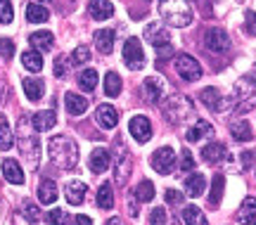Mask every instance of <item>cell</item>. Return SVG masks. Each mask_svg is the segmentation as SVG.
Wrapping results in <instances>:
<instances>
[{
  "label": "cell",
  "mask_w": 256,
  "mask_h": 225,
  "mask_svg": "<svg viewBox=\"0 0 256 225\" xmlns=\"http://www.w3.org/2000/svg\"><path fill=\"white\" fill-rule=\"evenodd\" d=\"M133 197H136L138 202H152V199H154V182L142 180V182L133 190Z\"/></svg>",
  "instance_id": "e575fe53"
},
{
  "label": "cell",
  "mask_w": 256,
  "mask_h": 225,
  "mask_svg": "<svg viewBox=\"0 0 256 225\" xmlns=\"http://www.w3.org/2000/svg\"><path fill=\"white\" fill-rule=\"evenodd\" d=\"M0 54L2 57H12L14 54V43L10 38H0Z\"/></svg>",
  "instance_id": "bcb514c9"
},
{
  "label": "cell",
  "mask_w": 256,
  "mask_h": 225,
  "mask_svg": "<svg viewBox=\"0 0 256 225\" xmlns=\"http://www.w3.org/2000/svg\"><path fill=\"white\" fill-rule=\"evenodd\" d=\"M252 211H256V199L247 197L244 202H242V214H240V216H247V214H252Z\"/></svg>",
  "instance_id": "c3c4849f"
},
{
  "label": "cell",
  "mask_w": 256,
  "mask_h": 225,
  "mask_svg": "<svg viewBox=\"0 0 256 225\" xmlns=\"http://www.w3.org/2000/svg\"><path fill=\"white\" fill-rule=\"evenodd\" d=\"M124 64H126L130 72H142L147 64V57H145V50L142 45L138 40L136 36L128 38L126 45H124Z\"/></svg>",
  "instance_id": "5b68a950"
},
{
  "label": "cell",
  "mask_w": 256,
  "mask_h": 225,
  "mask_svg": "<svg viewBox=\"0 0 256 225\" xmlns=\"http://www.w3.org/2000/svg\"><path fill=\"white\" fill-rule=\"evenodd\" d=\"M194 114V107H192V100L185 98V95H174V98L166 100L164 104V116L171 121V124H183Z\"/></svg>",
  "instance_id": "277c9868"
},
{
  "label": "cell",
  "mask_w": 256,
  "mask_h": 225,
  "mask_svg": "<svg viewBox=\"0 0 256 225\" xmlns=\"http://www.w3.org/2000/svg\"><path fill=\"white\" fill-rule=\"evenodd\" d=\"M78 86H81V90H86V92H92V90L98 88V72H95V69H83V72L78 74Z\"/></svg>",
  "instance_id": "836d02e7"
},
{
  "label": "cell",
  "mask_w": 256,
  "mask_h": 225,
  "mask_svg": "<svg viewBox=\"0 0 256 225\" xmlns=\"http://www.w3.org/2000/svg\"><path fill=\"white\" fill-rule=\"evenodd\" d=\"M43 2H48V0H43Z\"/></svg>",
  "instance_id": "9f6ffc18"
},
{
  "label": "cell",
  "mask_w": 256,
  "mask_h": 225,
  "mask_svg": "<svg viewBox=\"0 0 256 225\" xmlns=\"http://www.w3.org/2000/svg\"><path fill=\"white\" fill-rule=\"evenodd\" d=\"M38 150H40V144L34 135H22V156L34 168H38Z\"/></svg>",
  "instance_id": "9a60e30c"
},
{
  "label": "cell",
  "mask_w": 256,
  "mask_h": 225,
  "mask_svg": "<svg viewBox=\"0 0 256 225\" xmlns=\"http://www.w3.org/2000/svg\"><path fill=\"white\" fill-rule=\"evenodd\" d=\"M204 188H206V180L200 173H192L190 178L185 180V194L188 197H202L204 194Z\"/></svg>",
  "instance_id": "cb8c5ba5"
},
{
  "label": "cell",
  "mask_w": 256,
  "mask_h": 225,
  "mask_svg": "<svg viewBox=\"0 0 256 225\" xmlns=\"http://www.w3.org/2000/svg\"><path fill=\"white\" fill-rule=\"evenodd\" d=\"M26 19L28 22H34V24H46L48 19H50V12H48V8L38 5V2H28L26 5Z\"/></svg>",
  "instance_id": "83f0119b"
},
{
  "label": "cell",
  "mask_w": 256,
  "mask_h": 225,
  "mask_svg": "<svg viewBox=\"0 0 256 225\" xmlns=\"http://www.w3.org/2000/svg\"><path fill=\"white\" fill-rule=\"evenodd\" d=\"M22 64L26 66L28 72L38 74L43 69V57L38 54V50H26V52H22Z\"/></svg>",
  "instance_id": "1f68e13d"
},
{
  "label": "cell",
  "mask_w": 256,
  "mask_h": 225,
  "mask_svg": "<svg viewBox=\"0 0 256 225\" xmlns=\"http://www.w3.org/2000/svg\"><path fill=\"white\" fill-rule=\"evenodd\" d=\"M22 86H24V92H26L28 100H34V102H36V100L43 98V90H46V86H43V81H40V78H24V83H22Z\"/></svg>",
  "instance_id": "4dcf8cb0"
},
{
  "label": "cell",
  "mask_w": 256,
  "mask_h": 225,
  "mask_svg": "<svg viewBox=\"0 0 256 225\" xmlns=\"http://www.w3.org/2000/svg\"><path fill=\"white\" fill-rule=\"evenodd\" d=\"M128 133L136 138L140 144H145L150 138H152V124L147 116H133L130 124H128Z\"/></svg>",
  "instance_id": "7c38bea8"
},
{
  "label": "cell",
  "mask_w": 256,
  "mask_h": 225,
  "mask_svg": "<svg viewBox=\"0 0 256 225\" xmlns=\"http://www.w3.org/2000/svg\"><path fill=\"white\" fill-rule=\"evenodd\" d=\"M230 135L238 140V142H249L254 133H252V126H249L247 121H235L232 126H230Z\"/></svg>",
  "instance_id": "f546056e"
},
{
  "label": "cell",
  "mask_w": 256,
  "mask_h": 225,
  "mask_svg": "<svg viewBox=\"0 0 256 225\" xmlns=\"http://www.w3.org/2000/svg\"><path fill=\"white\" fill-rule=\"evenodd\" d=\"M107 225H124V220L121 218H112V220H107Z\"/></svg>",
  "instance_id": "db71d44e"
},
{
  "label": "cell",
  "mask_w": 256,
  "mask_h": 225,
  "mask_svg": "<svg viewBox=\"0 0 256 225\" xmlns=\"http://www.w3.org/2000/svg\"><path fill=\"white\" fill-rule=\"evenodd\" d=\"M14 19V10L10 0H0V24H10Z\"/></svg>",
  "instance_id": "ab89813d"
},
{
  "label": "cell",
  "mask_w": 256,
  "mask_h": 225,
  "mask_svg": "<svg viewBox=\"0 0 256 225\" xmlns=\"http://www.w3.org/2000/svg\"><path fill=\"white\" fill-rule=\"evenodd\" d=\"M152 168L156 173H162V176H168L176 168V152L171 147H159L152 154Z\"/></svg>",
  "instance_id": "30bf717a"
},
{
  "label": "cell",
  "mask_w": 256,
  "mask_h": 225,
  "mask_svg": "<svg viewBox=\"0 0 256 225\" xmlns=\"http://www.w3.org/2000/svg\"><path fill=\"white\" fill-rule=\"evenodd\" d=\"M211 135H214V126H211L209 121L200 118V121L185 133V138H188V142H200L202 138H211Z\"/></svg>",
  "instance_id": "44dd1931"
},
{
  "label": "cell",
  "mask_w": 256,
  "mask_h": 225,
  "mask_svg": "<svg viewBox=\"0 0 256 225\" xmlns=\"http://www.w3.org/2000/svg\"><path fill=\"white\" fill-rule=\"evenodd\" d=\"M204 48H206L209 52H216V54L226 52V50L230 48L228 34H226L223 28H209L206 36H204Z\"/></svg>",
  "instance_id": "8fae6325"
},
{
  "label": "cell",
  "mask_w": 256,
  "mask_h": 225,
  "mask_svg": "<svg viewBox=\"0 0 256 225\" xmlns=\"http://www.w3.org/2000/svg\"><path fill=\"white\" fill-rule=\"evenodd\" d=\"M145 38L154 45L156 52L162 54V57H171V54H174V45L168 43V34L164 31L162 24H150V26L145 28Z\"/></svg>",
  "instance_id": "8992f818"
},
{
  "label": "cell",
  "mask_w": 256,
  "mask_h": 225,
  "mask_svg": "<svg viewBox=\"0 0 256 225\" xmlns=\"http://www.w3.org/2000/svg\"><path fill=\"white\" fill-rule=\"evenodd\" d=\"M142 100L150 102V104H156L166 98V83L159 78V76H147L142 81Z\"/></svg>",
  "instance_id": "9c48e42d"
},
{
  "label": "cell",
  "mask_w": 256,
  "mask_h": 225,
  "mask_svg": "<svg viewBox=\"0 0 256 225\" xmlns=\"http://www.w3.org/2000/svg\"><path fill=\"white\" fill-rule=\"evenodd\" d=\"M2 176H5V180L12 182V185H22V182H24V171H22V166H19L14 159H5V162H2Z\"/></svg>",
  "instance_id": "7402d4cb"
},
{
  "label": "cell",
  "mask_w": 256,
  "mask_h": 225,
  "mask_svg": "<svg viewBox=\"0 0 256 225\" xmlns=\"http://www.w3.org/2000/svg\"><path fill=\"white\" fill-rule=\"evenodd\" d=\"M98 206L100 208H112L114 206V192H112L110 182H104V185L98 190Z\"/></svg>",
  "instance_id": "74e56055"
},
{
  "label": "cell",
  "mask_w": 256,
  "mask_h": 225,
  "mask_svg": "<svg viewBox=\"0 0 256 225\" xmlns=\"http://www.w3.org/2000/svg\"><path fill=\"white\" fill-rule=\"evenodd\" d=\"M46 220L50 225H66V220H69V216H66V214H64L62 208H52V211H50V214H48L46 216Z\"/></svg>",
  "instance_id": "b9f144b4"
},
{
  "label": "cell",
  "mask_w": 256,
  "mask_h": 225,
  "mask_svg": "<svg viewBox=\"0 0 256 225\" xmlns=\"http://www.w3.org/2000/svg\"><path fill=\"white\" fill-rule=\"evenodd\" d=\"M150 223L152 225H168V214H166V208L164 206L152 208V214H150Z\"/></svg>",
  "instance_id": "60d3db41"
},
{
  "label": "cell",
  "mask_w": 256,
  "mask_h": 225,
  "mask_svg": "<svg viewBox=\"0 0 256 225\" xmlns=\"http://www.w3.org/2000/svg\"><path fill=\"white\" fill-rule=\"evenodd\" d=\"M88 60H90V50H88L86 45H78V48L72 52V57H69V62L72 64H86Z\"/></svg>",
  "instance_id": "f35d334b"
},
{
  "label": "cell",
  "mask_w": 256,
  "mask_h": 225,
  "mask_svg": "<svg viewBox=\"0 0 256 225\" xmlns=\"http://www.w3.org/2000/svg\"><path fill=\"white\" fill-rule=\"evenodd\" d=\"M86 185H83L81 180H72V182H66V188H64V197L66 202L72 204V206H78L83 204V199H86Z\"/></svg>",
  "instance_id": "ac0fdd59"
},
{
  "label": "cell",
  "mask_w": 256,
  "mask_h": 225,
  "mask_svg": "<svg viewBox=\"0 0 256 225\" xmlns=\"http://www.w3.org/2000/svg\"><path fill=\"white\" fill-rule=\"evenodd\" d=\"M159 14L162 22L174 28H185L192 24V8L188 5V0H162L159 2Z\"/></svg>",
  "instance_id": "7a4b0ae2"
},
{
  "label": "cell",
  "mask_w": 256,
  "mask_h": 225,
  "mask_svg": "<svg viewBox=\"0 0 256 225\" xmlns=\"http://www.w3.org/2000/svg\"><path fill=\"white\" fill-rule=\"evenodd\" d=\"M180 166H183V171H192V168H194L190 150H183V154H180Z\"/></svg>",
  "instance_id": "7dc6e473"
},
{
  "label": "cell",
  "mask_w": 256,
  "mask_h": 225,
  "mask_svg": "<svg viewBox=\"0 0 256 225\" xmlns=\"http://www.w3.org/2000/svg\"><path fill=\"white\" fill-rule=\"evenodd\" d=\"M223 188H226V178H223L220 173H216V176H214V182H211V194H209L211 206H216V204L220 202V197H223Z\"/></svg>",
  "instance_id": "8d00e7d4"
},
{
  "label": "cell",
  "mask_w": 256,
  "mask_h": 225,
  "mask_svg": "<svg viewBox=\"0 0 256 225\" xmlns=\"http://www.w3.org/2000/svg\"><path fill=\"white\" fill-rule=\"evenodd\" d=\"M57 197H60V192H57L55 182H52V180H43L40 188H38V199H40L43 204H55Z\"/></svg>",
  "instance_id": "4316f807"
},
{
  "label": "cell",
  "mask_w": 256,
  "mask_h": 225,
  "mask_svg": "<svg viewBox=\"0 0 256 225\" xmlns=\"http://www.w3.org/2000/svg\"><path fill=\"white\" fill-rule=\"evenodd\" d=\"M116 168H114V180H116V185H126L128 176H130V159H128V154L124 152V147H121V140H116Z\"/></svg>",
  "instance_id": "4fadbf2b"
},
{
  "label": "cell",
  "mask_w": 256,
  "mask_h": 225,
  "mask_svg": "<svg viewBox=\"0 0 256 225\" xmlns=\"http://www.w3.org/2000/svg\"><path fill=\"white\" fill-rule=\"evenodd\" d=\"M232 104H235V112H240V114H247L249 109L256 107V81L254 78L242 76V78L235 83V98H232Z\"/></svg>",
  "instance_id": "3957f363"
},
{
  "label": "cell",
  "mask_w": 256,
  "mask_h": 225,
  "mask_svg": "<svg viewBox=\"0 0 256 225\" xmlns=\"http://www.w3.org/2000/svg\"><path fill=\"white\" fill-rule=\"evenodd\" d=\"M64 104H66L69 116H83L86 109H88V100L81 98V95H76V92H66V95H64Z\"/></svg>",
  "instance_id": "ffe728a7"
},
{
  "label": "cell",
  "mask_w": 256,
  "mask_h": 225,
  "mask_svg": "<svg viewBox=\"0 0 256 225\" xmlns=\"http://www.w3.org/2000/svg\"><path fill=\"white\" fill-rule=\"evenodd\" d=\"M57 124V116L52 109H46V112H36L34 116H31V126L34 130L38 133H43V130H52V126Z\"/></svg>",
  "instance_id": "e0dca14e"
},
{
  "label": "cell",
  "mask_w": 256,
  "mask_h": 225,
  "mask_svg": "<svg viewBox=\"0 0 256 225\" xmlns=\"http://www.w3.org/2000/svg\"><path fill=\"white\" fill-rule=\"evenodd\" d=\"M74 225H92V220L88 216H83V214H78V216L74 218Z\"/></svg>",
  "instance_id": "f907efd6"
},
{
  "label": "cell",
  "mask_w": 256,
  "mask_h": 225,
  "mask_svg": "<svg viewBox=\"0 0 256 225\" xmlns=\"http://www.w3.org/2000/svg\"><path fill=\"white\" fill-rule=\"evenodd\" d=\"M244 28H247L249 36H256V12H252V10L244 14Z\"/></svg>",
  "instance_id": "f6af8a7d"
},
{
  "label": "cell",
  "mask_w": 256,
  "mask_h": 225,
  "mask_svg": "<svg viewBox=\"0 0 256 225\" xmlns=\"http://www.w3.org/2000/svg\"><path fill=\"white\" fill-rule=\"evenodd\" d=\"M14 142V133H12V128H10L8 118L0 116V150H10Z\"/></svg>",
  "instance_id": "d590c367"
},
{
  "label": "cell",
  "mask_w": 256,
  "mask_h": 225,
  "mask_svg": "<svg viewBox=\"0 0 256 225\" xmlns=\"http://www.w3.org/2000/svg\"><path fill=\"white\" fill-rule=\"evenodd\" d=\"M55 76L57 78H64L66 74H64V64H62V60H57L55 62Z\"/></svg>",
  "instance_id": "f5cc1de1"
},
{
  "label": "cell",
  "mask_w": 256,
  "mask_h": 225,
  "mask_svg": "<svg viewBox=\"0 0 256 225\" xmlns=\"http://www.w3.org/2000/svg\"><path fill=\"white\" fill-rule=\"evenodd\" d=\"M164 199H166V204L178 206V204H183V202H185V194H183V192H178V190H166Z\"/></svg>",
  "instance_id": "ee69618b"
},
{
  "label": "cell",
  "mask_w": 256,
  "mask_h": 225,
  "mask_svg": "<svg viewBox=\"0 0 256 225\" xmlns=\"http://www.w3.org/2000/svg\"><path fill=\"white\" fill-rule=\"evenodd\" d=\"M104 95L107 98H119L121 95V78L116 72H110L104 76Z\"/></svg>",
  "instance_id": "d6a6232c"
},
{
  "label": "cell",
  "mask_w": 256,
  "mask_h": 225,
  "mask_svg": "<svg viewBox=\"0 0 256 225\" xmlns=\"http://www.w3.org/2000/svg\"><path fill=\"white\" fill-rule=\"evenodd\" d=\"M176 72H178V76H180L183 81L194 83V81H200L202 66L190 54H178V57H176Z\"/></svg>",
  "instance_id": "52a82bcc"
},
{
  "label": "cell",
  "mask_w": 256,
  "mask_h": 225,
  "mask_svg": "<svg viewBox=\"0 0 256 225\" xmlns=\"http://www.w3.org/2000/svg\"><path fill=\"white\" fill-rule=\"evenodd\" d=\"M0 102H2V86H0Z\"/></svg>",
  "instance_id": "11a10c76"
},
{
  "label": "cell",
  "mask_w": 256,
  "mask_h": 225,
  "mask_svg": "<svg viewBox=\"0 0 256 225\" xmlns=\"http://www.w3.org/2000/svg\"><path fill=\"white\" fill-rule=\"evenodd\" d=\"M22 214H24V216H26V220L28 223H38V220H40V211H38V206H34V204H24V206H22Z\"/></svg>",
  "instance_id": "7bdbcfd3"
},
{
  "label": "cell",
  "mask_w": 256,
  "mask_h": 225,
  "mask_svg": "<svg viewBox=\"0 0 256 225\" xmlns=\"http://www.w3.org/2000/svg\"><path fill=\"white\" fill-rule=\"evenodd\" d=\"M112 164V150H104V147H98L90 152V159H88V168H92V173H102L107 171Z\"/></svg>",
  "instance_id": "5bb4252c"
},
{
  "label": "cell",
  "mask_w": 256,
  "mask_h": 225,
  "mask_svg": "<svg viewBox=\"0 0 256 225\" xmlns=\"http://www.w3.org/2000/svg\"><path fill=\"white\" fill-rule=\"evenodd\" d=\"M28 43L34 45V50H38V52H48V50H52L55 38L50 31H36V34L28 36Z\"/></svg>",
  "instance_id": "603a6c76"
},
{
  "label": "cell",
  "mask_w": 256,
  "mask_h": 225,
  "mask_svg": "<svg viewBox=\"0 0 256 225\" xmlns=\"http://www.w3.org/2000/svg\"><path fill=\"white\" fill-rule=\"evenodd\" d=\"M95 116H98V124H100L104 130H110L119 124V112L116 107H112V104H100L98 112H95Z\"/></svg>",
  "instance_id": "2e32d148"
},
{
  "label": "cell",
  "mask_w": 256,
  "mask_h": 225,
  "mask_svg": "<svg viewBox=\"0 0 256 225\" xmlns=\"http://www.w3.org/2000/svg\"><path fill=\"white\" fill-rule=\"evenodd\" d=\"M48 156L60 171H72L78 164V144L66 135H55L48 142Z\"/></svg>",
  "instance_id": "6da1fadb"
},
{
  "label": "cell",
  "mask_w": 256,
  "mask_h": 225,
  "mask_svg": "<svg viewBox=\"0 0 256 225\" xmlns=\"http://www.w3.org/2000/svg\"><path fill=\"white\" fill-rule=\"evenodd\" d=\"M183 223L185 225H209V220H206V216L202 214L200 206H185L183 208Z\"/></svg>",
  "instance_id": "f1b7e54d"
},
{
  "label": "cell",
  "mask_w": 256,
  "mask_h": 225,
  "mask_svg": "<svg viewBox=\"0 0 256 225\" xmlns=\"http://www.w3.org/2000/svg\"><path fill=\"white\" fill-rule=\"evenodd\" d=\"M95 48H98L102 54H110L112 48H114V31H112V28H100V31L95 34Z\"/></svg>",
  "instance_id": "d4e9b609"
},
{
  "label": "cell",
  "mask_w": 256,
  "mask_h": 225,
  "mask_svg": "<svg viewBox=\"0 0 256 225\" xmlns=\"http://www.w3.org/2000/svg\"><path fill=\"white\" fill-rule=\"evenodd\" d=\"M223 156H226V147L220 142H209L204 150H202V159L206 164H218Z\"/></svg>",
  "instance_id": "484cf974"
},
{
  "label": "cell",
  "mask_w": 256,
  "mask_h": 225,
  "mask_svg": "<svg viewBox=\"0 0 256 225\" xmlns=\"http://www.w3.org/2000/svg\"><path fill=\"white\" fill-rule=\"evenodd\" d=\"M254 159H256L254 152H244V154H242V168H247V166L254 162Z\"/></svg>",
  "instance_id": "681fc988"
},
{
  "label": "cell",
  "mask_w": 256,
  "mask_h": 225,
  "mask_svg": "<svg viewBox=\"0 0 256 225\" xmlns=\"http://www.w3.org/2000/svg\"><path fill=\"white\" fill-rule=\"evenodd\" d=\"M200 100L216 114H228V107L232 104V100L223 98V92H218L216 88H204L200 90Z\"/></svg>",
  "instance_id": "ba28073f"
},
{
  "label": "cell",
  "mask_w": 256,
  "mask_h": 225,
  "mask_svg": "<svg viewBox=\"0 0 256 225\" xmlns=\"http://www.w3.org/2000/svg\"><path fill=\"white\" fill-rule=\"evenodd\" d=\"M242 218V223L244 225H256V211H252V214H247V216H240Z\"/></svg>",
  "instance_id": "816d5d0a"
},
{
  "label": "cell",
  "mask_w": 256,
  "mask_h": 225,
  "mask_svg": "<svg viewBox=\"0 0 256 225\" xmlns=\"http://www.w3.org/2000/svg\"><path fill=\"white\" fill-rule=\"evenodd\" d=\"M88 14L92 19H98V22H104V19H110L114 14V5H112L110 0H90Z\"/></svg>",
  "instance_id": "d6986e66"
}]
</instances>
